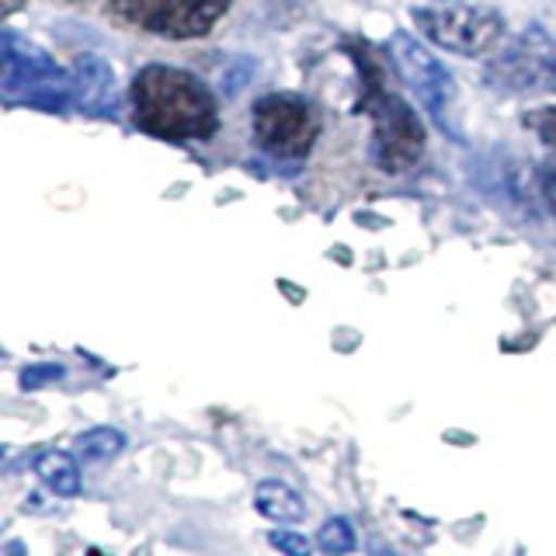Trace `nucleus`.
I'll return each mask as SVG.
<instances>
[{
    "label": "nucleus",
    "mask_w": 556,
    "mask_h": 556,
    "mask_svg": "<svg viewBox=\"0 0 556 556\" xmlns=\"http://www.w3.org/2000/svg\"><path fill=\"white\" fill-rule=\"evenodd\" d=\"M129 98L136 126L170 143L213 139L219 129V101L188 70L150 63L132 77Z\"/></svg>",
    "instance_id": "nucleus-1"
},
{
    "label": "nucleus",
    "mask_w": 556,
    "mask_h": 556,
    "mask_svg": "<svg viewBox=\"0 0 556 556\" xmlns=\"http://www.w3.org/2000/svg\"><path fill=\"white\" fill-rule=\"evenodd\" d=\"M0 60H4V77H0V91L8 104H28V109L42 112H63L66 101H74L70 91V70L56 66V60L35 42L22 39L17 31H4L0 39Z\"/></svg>",
    "instance_id": "nucleus-2"
},
{
    "label": "nucleus",
    "mask_w": 556,
    "mask_h": 556,
    "mask_svg": "<svg viewBox=\"0 0 556 556\" xmlns=\"http://www.w3.org/2000/svg\"><path fill=\"white\" fill-rule=\"evenodd\" d=\"M414 22L428 42L445 52H456L463 60H480L486 52L501 49L508 25L504 14L483 4H439V8H417Z\"/></svg>",
    "instance_id": "nucleus-3"
},
{
    "label": "nucleus",
    "mask_w": 556,
    "mask_h": 556,
    "mask_svg": "<svg viewBox=\"0 0 556 556\" xmlns=\"http://www.w3.org/2000/svg\"><path fill=\"white\" fill-rule=\"evenodd\" d=\"M390 56H393L396 74L404 77V84L410 87V94L417 98V104H421V112L442 132H448L452 139H459L456 122H452V104H456V80L448 77V70L407 31H393Z\"/></svg>",
    "instance_id": "nucleus-4"
},
{
    "label": "nucleus",
    "mask_w": 556,
    "mask_h": 556,
    "mask_svg": "<svg viewBox=\"0 0 556 556\" xmlns=\"http://www.w3.org/2000/svg\"><path fill=\"white\" fill-rule=\"evenodd\" d=\"M230 8V0H109L122 25L143 28L167 39H199Z\"/></svg>",
    "instance_id": "nucleus-5"
},
{
    "label": "nucleus",
    "mask_w": 556,
    "mask_h": 556,
    "mask_svg": "<svg viewBox=\"0 0 556 556\" xmlns=\"http://www.w3.org/2000/svg\"><path fill=\"white\" fill-rule=\"evenodd\" d=\"M254 139L275 161H303L317 139V115L295 94H268L254 104Z\"/></svg>",
    "instance_id": "nucleus-6"
},
{
    "label": "nucleus",
    "mask_w": 556,
    "mask_h": 556,
    "mask_svg": "<svg viewBox=\"0 0 556 556\" xmlns=\"http://www.w3.org/2000/svg\"><path fill=\"white\" fill-rule=\"evenodd\" d=\"M486 84L508 94H553L556 98V46L532 28L486 66Z\"/></svg>",
    "instance_id": "nucleus-7"
},
{
    "label": "nucleus",
    "mask_w": 556,
    "mask_h": 556,
    "mask_svg": "<svg viewBox=\"0 0 556 556\" xmlns=\"http://www.w3.org/2000/svg\"><path fill=\"white\" fill-rule=\"evenodd\" d=\"M376 115V136H372V156L382 170H407L421 161L425 150V129L417 115L407 109L396 94L379 91Z\"/></svg>",
    "instance_id": "nucleus-8"
},
{
    "label": "nucleus",
    "mask_w": 556,
    "mask_h": 556,
    "mask_svg": "<svg viewBox=\"0 0 556 556\" xmlns=\"http://www.w3.org/2000/svg\"><path fill=\"white\" fill-rule=\"evenodd\" d=\"M70 91H74V109L101 118L115 112V70L94 52H84L70 66Z\"/></svg>",
    "instance_id": "nucleus-9"
},
{
    "label": "nucleus",
    "mask_w": 556,
    "mask_h": 556,
    "mask_svg": "<svg viewBox=\"0 0 556 556\" xmlns=\"http://www.w3.org/2000/svg\"><path fill=\"white\" fill-rule=\"evenodd\" d=\"M31 469H35V477H39L56 497H77L80 494V466H77L74 456H70V452L46 448V452L35 456Z\"/></svg>",
    "instance_id": "nucleus-10"
},
{
    "label": "nucleus",
    "mask_w": 556,
    "mask_h": 556,
    "mask_svg": "<svg viewBox=\"0 0 556 556\" xmlns=\"http://www.w3.org/2000/svg\"><path fill=\"white\" fill-rule=\"evenodd\" d=\"M254 508L265 515V518L278 521V526H289V521H303L306 518V501L295 494L289 483H282V480L257 483Z\"/></svg>",
    "instance_id": "nucleus-11"
},
{
    "label": "nucleus",
    "mask_w": 556,
    "mask_h": 556,
    "mask_svg": "<svg viewBox=\"0 0 556 556\" xmlns=\"http://www.w3.org/2000/svg\"><path fill=\"white\" fill-rule=\"evenodd\" d=\"M126 448V434H122L118 428H91L77 434V456L87 459V463H104V459H115L118 452Z\"/></svg>",
    "instance_id": "nucleus-12"
},
{
    "label": "nucleus",
    "mask_w": 556,
    "mask_h": 556,
    "mask_svg": "<svg viewBox=\"0 0 556 556\" xmlns=\"http://www.w3.org/2000/svg\"><path fill=\"white\" fill-rule=\"evenodd\" d=\"M317 546L327 553V556H348L355 546H358V535H355V526L348 518L334 515L327 518L320 532H317Z\"/></svg>",
    "instance_id": "nucleus-13"
},
{
    "label": "nucleus",
    "mask_w": 556,
    "mask_h": 556,
    "mask_svg": "<svg viewBox=\"0 0 556 556\" xmlns=\"http://www.w3.org/2000/svg\"><path fill=\"white\" fill-rule=\"evenodd\" d=\"M63 376H66L63 365H56V362H35V365H28V369L22 372V390H42V387H49V382H56Z\"/></svg>",
    "instance_id": "nucleus-14"
},
{
    "label": "nucleus",
    "mask_w": 556,
    "mask_h": 556,
    "mask_svg": "<svg viewBox=\"0 0 556 556\" xmlns=\"http://www.w3.org/2000/svg\"><path fill=\"white\" fill-rule=\"evenodd\" d=\"M526 126H532V132L556 153V109H535V112H529Z\"/></svg>",
    "instance_id": "nucleus-15"
},
{
    "label": "nucleus",
    "mask_w": 556,
    "mask_h": 556,
    "mask_svg": "<svg viewBox=\"0 0 556 556\" xmlns=\"http://www.w3.org/2000/svg\"><path fill=\"white\" fill-rule=\"evenodd\" d=\"M268 543L282 553V556H313V543L306 535H300V532H271L268 535Z\"/></svg>",
    "instance_id": "nucleus-16"
},
{
    "label": "nucleus",
    "mask_w": 556,
    "mask_h": 556,
    "mask_svg": "<svg viewBox=\"0 0 556 556\" xmlns=\"http://www.w3.org/2000/svg\"><path fill=\"white\" fill-rule=\"evenodd\" d=\"M539 188H543V199L549 205V213L556 216V167H543V170H539Z\"/></svg>",
    "instance_id": "nucleus-17"
},
{
    "label": "nucleus",
    "mask_w": 556,
    "mask_h": 556,
    "mask_svg": "<svg viewBox=\"0 0 556 556\" xmlns=\"http://www.w3.org/2000/svg\"><path fill=\"white\" fill-rule=\"evenodd\" d=\"M4 556H25V543H17V539H11V543L4 546Z\"/></svg>",
    "instance_id": "nucleus-18"
},
{
    "label": "nucleus",
    "mask_w": 556,
    "mask_h": 556,
    "mask_svg": "<svg viewBox=\"0 0 556 556\" xmlns=\"http://www.w3.org/2000/svg\"><path fill=\"white\" fill-rule=\"evenodd\" d=\"M372 556H396L393 549H387V546H379V543H372V549H369Z\"/></svg>",
    "instance_id": "nucleus-19"
},
{
    "label": "nucleus",
    "mask_w": 556,
    "mask_h": 556,
    "mask_svg": "<svg viewBox=\"0 0 556 556\" xmlns=\"http://www.w3.org/2000/svg\"><path fill=\"white\" fill-rule=\"evenodd\" d=\"M442 4H445V0H442Z\"/></svg>",
    "instance_id": "nucleus-20"
}]
</instances>
